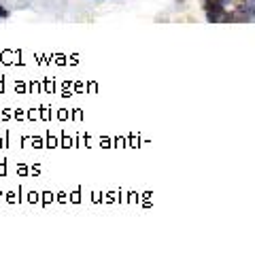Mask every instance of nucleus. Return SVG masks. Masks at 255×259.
I'll use <instances>...</instances> for the list:
<instances>
[{
    "instance_id": "3",
    "label": "nucleus",
    "mask_w": 255,
    "mask_h": 259,
    "mask_svg": "<svg viewBox=\"0 0 255 259\" xmlns=\"http://www.w3.org/2000/svg\"><path fill=\"white\" fill-rule=\"evenodd\" d=\"M5 17H9V11L5 7H0V19H5Z\"/></svg>"
},
{
    "instance_id": "2",
    "label": "nucleus",
    "mask_w": 255,
    "mask_h": 259,
    "mask_svg": "<svg viewBox=\"0 0 255 259\" xmlns=\"http://www.w3.org/2000/svg\"><path fill=\"white\" fill-rule=\"evenodd\" d=\"M236 19L240 21H253V0H244L236 11Z\"/></svg>"
},
{
    "instance_id": "1",
    "label": "nucleus",
    "mask_w": 255,
    "mask_h": 259,
    "mask_svg": "<svg viewBox=\"0 0 255 259\" xmlns=\"http://www.w3.org/2000/svg\"><path fill=\"white\" fill-rule=\"evenodd\" d=\"M228 0H206V15L208 21H228V11H226Z\"/></svg>"
}]
</instances>
